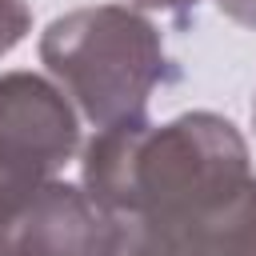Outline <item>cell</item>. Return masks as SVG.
Segmentation results:
<instances>
[{
    "instance_id": "obj_6",
    "label": "cell",
    "mask_w": 256,
    "mask_h": 256,
    "mask_svg": "<svg viewBox=\"0 0 256 256\" xmlns=\"http://www.w3.org/2000/svg\"><path fill=\"white\" fill-rule=\"evenodd\" d=\"M32 28V8L24 0H0V56H8Z\"/></svg>"
},
{
    "instance_id": "obj_2",
    "label": "cell",
    "mask_w": 256,
    "mask_h": 256,
    "mask_svg": "<svg viewBox=\"0 0 256 256\" xmlns=\"http://www.w3.org/2000/svg\"><path fill=\"white\" fill-rule=\"evenodd\" d=\"M40 60L96 132L140 120L168 72L156 24L128 4H92L56 16L40 36Z\"/></svg>"
},
{
    "instance_id": "obj_4",
    "label": "cell",
    "mask_w": 256,
    "mask_h": 256,
    "mask_svg": "<svg viewBox=\"0 0 256 256\" xmlns=\"http://www.w3.org/2000/svg\"><path fill=\"white\" fill-rule=\"evenodd\" d=\"M108 220L80 184L48 180L0 200V256H104Z\"/></svg>"
},
{
    "instance_id": "obj_3",
    "label": "cell",
    "mask_w": 256,
    "mask_h": 256,
    "mask_svg": "<svg viewBox=\"0 0 256 256\" xmlns=\"http://www.w3.org/2000/svg\"><path fill=\"white\" fill-rule=\"evenodd\" d=\"M80 148L72 100L36 72L0 76V200L60 180Z\"/></svg>"
},
{
    "instance_id": "obj_7",
    "label": "cell",
    "mask_w": 256,
    "mask_h": 256,
    "mask_svg": "<svg viewBox=\"0 0 256 256\" xmlns=\"http://www.w3.org/2000/svg\"><path fill=\"white\" fill-rule=\"evenodd\" d=\"M216 8L228 20H236L244 28H256V0H216Z\"/></svg>"
},
{
    "instance_id": "obj_5",
    "label": "cell",
    "mask_w": 256,
    "mask_h": 256,
    "mask_svg": "<svg viewBox=\"0 0 256 256\" xmlns=\"http://www.w3.org/2000/svg\"><path fill=\"white\" fill-rule=\"evenodd\" d=\"M104 256H228V252H224L212 220H188V224L108 220Z\"/></svg>"
},
{
    "instance_id": "obj_9",
    "label": "cell",
    "mask_w": 256,
    "mask_h": 256,
    "mask_svg": "<svg viewBox=\"0 0 256 256\" xmlns=\"http://www.w3.org/2000/svg\"><path fill=\"white\" fill-rule=\"evenodd\" d=\"M252 128H256V96H252Z\"/></svg>"
},
{
    "instance_id": "obj_1",
    "label": "cell",
    "mask_w": 256,
    "mask_h": 256,
    "mask_svg": "<svg viewBox=\"0 0 256 256\" xmlns=\"http://www.w3.org/2000/svg\"><path fill=\"white\" fill-rule=\"evenodd\" d=\"M256 180L248 144L228 116L184 112L100 128L80 160V188L108 220H192Z\"/></svg>"
},
{
    "instance_id": "obj_8",
    "label": "cell",
    "mask_w": 256,
    "mask_h": 256,
    "mask_svg": "<svg viewBox=\"0 0 256 256\" xmlns=\"http://www.w3.org/2000/svg\"><path fill=\"white\" fill-rule=\"evenodd\" d=\"M152 8V12H180V8H192L200 0H128V8Z\"/></svg>"
}]
</instances>
